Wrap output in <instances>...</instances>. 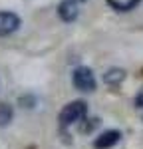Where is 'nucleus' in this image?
I'll return each mask as SVG.
<instances>
[{
	"label": "nucleus",
	"instance_id": "obj_4",
	"mask_svg": "<svg viewBox=\"0 0 143 149\" xmlns=\"http://www.w3.org/2000/svg\"><path fill=\"white\" fill-rule=\"evenodd\" d=\"M119 139H121V133L117 129H109V131H103L101 135H97L94 139V147L95 149H109L113 145H117Z\"/></svg>",
	"mask_w": 143,
	"mask_h": 149
},
{
	"label": "nucleus",
	"instance_id": "obj_3",
	"mask_svg": "<svg viewBox=\"0 0 143 149\" xmlns=\"http://www.w3.org/2000/svg\"><path fill=\"white\" fill-rule=\"evenodd\" d=\"M20 16L14 12H0V36H8L20 28Z\"/></svg>",
	"mask_w": 143,
	"mask_h": 149
},
{
	"label": "nucleus",
	"instance_id": "obj_7",
	"mask_svg": "<svg viewBox=\"0 0 143 149\" xmlns=\"http://www.w3.org/2000/svg\"><path fill=\"white\" fill-rule=\"evenodd\" d=\"M106 2L115 12H131L133 8H137V6L141 4V0H125V2H119V0H106Z\"/></svg>",
	"mask_w": 143,
	"mask_h": 149
},
{
	"label": "nucleus",
	"instance_id": "obj_8",
	"mask_svg": "<svg viewBox=\"0 0 143 149\" xmlns=\"http://www.w3.org/2000/svg\"><path fill=\"white\" fill-rule=\"evenodd\" d=\"M12 117H14L12 107L8 105V103H0V127L8 125V123L12 121Z\"/></svg>",
	"mask_w": 143,
	"mask_h": 149
},
{
	"label": "nucleus",
	"instance_id": "obj_1",
	"mask_svg": "<svg viewBox=\"0 0 143 149\" xmlns=\"http://www.w3.org/2000/svg\"><path fill=\"white\" fill-rule=\"evenodd\" d=\"M85 115H87V103L82 100H76V102H70L60 111L58 121L62 127H70L72 123H78V121L85 119Z\"/></svg>",
	"mask_w": 143,
	"mask_h": 149
},
{
	"label": "nucleus",
	"instance_id": "obj_6",
	"mask_svg": "<svg viewBox=\"0 0 143 149\" xmlns=\"http://www.w3.org/2000/svg\"><path fill=\"white\" fill-rule=\"evenodd\" d=\"M123 80H125V70H121V68L107 70L106 76H103V81H106L107 86H119Z\"/></svg>",
	"mask_w": 143,
	"mask_h": 149
},
{
	"label": "nucleus",
	"instance_id": "obj_2",
	"mask_svg": "<svg viewBox=\"0 0 143 149\" xmlns=\"http://www.w3.org/2000/svg\"><path fill=\"white\" fill-rule=\"evenodd\" d=\"M72 84H74V88L80 90V92H94V90H95V76H94V72H92L90 68H85V66L76 68V70H74V74H72Z\"/></svg>",
	"mask_w": 143,
	"mask_h": 149
},
{
	"label": "nucleus",
	"instance_id": "obj_9",
	"mask_svg": "<svg viewBox=\"0 0 143 149\" xmlns=\"http://www.w3.org/2000/svg\"><path fill=\"white\" fill-rule=\"evenodd\" d=\"M135 107L143 109V90H141L139 93H137V97H135Z\"/></svg>",
	"mask_w": 143,
	"mask_h": 149
},
{
	"label": "nucleus",
	"instance_id": "obj_5",
	"mask_svg": "<svg viewBox=\"0 0 143 149\" xmlns=\"http://www.w3.org/2000/svg\"><path fill=\"white\" fill-rule=\"evenodd\" d=\"M58 16L64 22H74V20L80 16L78 2H76V0H62L60 6H58Z\"/></svg>",
	"mask_w": 143,
	"mask_h": 149
},
{
	"label": "nucleus",
	"instance_id": "obj_10",
	"mask_svg": "<svg viewBox=\"0 0 143 149\" xmlns=\"http://www.w3.org/2000/svg\"><path fill=\"white\" fill-rule=\"evenodd\" d=\"M76 2H85V0H76Z\"/></svg>",
	"mask_w": 143,
	"mask_h": 149
}]
</instances>
